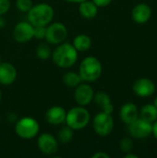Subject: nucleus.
I'll list each match as a JSON object with an SVG mask.
<instances>
[{"label":"nucleus","instance_id":"1","mask_svg":"<svg viewBox=\"0 0 157 158\" xmlns=\"http://www.w3.org/2000/svg\"><path fill=\"white\" fill-rule=\"evenodd\" d=\"M51 58L56 66L60 69L72 68L78 61L79 52L75 49L72 44L64 42L56 45L52 50Z\"/></svg>","mask_w":157,"mask_h":158},{"label":"nucleus","instance_id":"2","mask_svg":"<svg viewBox=\"0 0 157 158\" xmlns=\"http://www.w3.org/2000/svg\"><path fill=\"white\" fill-rule=\"evenodd\" d=\"M54 17V7L51 5L43 2L33 5L27 12V20L34 27L47 26L53 21Z\"/></svg>","mask_w":157,"mask_h":158},{"label":"nucleus","instance_id":"3","mask_svg":"<svg viewBox=\"0 0 157 158\" xmlns=\"http://www.w3.org/2000/svg\"><path fill=\"white\" fill-rule=\"evenodd\" d=\"M78 73L83 82H94L100 79L103 73V65L97 57L89 56L81 61Z\"/></svg>","mask_w":157,"mask_h":158},{"label":"nucleus","instance_id":"4","mask_svg":"<svg viewBox=\"0 0 157 158\" xmlns=\"http://www.w3.org/2000/svg\"><path fill=\"white\" fill-rule=\"evenodd\" d=\"M91 121V114L89 110L82 106L70 108L67 112L65 124L74 131L85 129Z\"/></svg>","mask_w":157,"mask_h":158},{"label":"nucleus","instance_id":"5","mask_svg":"<svg viewBox=\"0 0 157 158\" xmlns=\"http://www.w3.org/2000/svg\"><path fill=\"white\" fill-rule=\"evenodd\" d=\"M15 132L22 140H32L40 132V124L31 117H23L16 121Z\"/></svg>","mask_w":157,"mask_h":158},{"label":"nucleus","instance_id":"6","mask_svg":"<svg viewBox=\"0 0 157 158\" xmlns=\"http://www.w3.org/2000/svg\"><path fill=\"white\" fill-rule=\"evenodd\" d=\"M92 126L95 134L100 137L109 136L114 130L115 121L112 114L105 113L104 111L98 112L93 118Z\"/></svg>","mask_w":157,"mask_h":158},{"label":"nucleus","instance_id":"7","mask_svg":"<svg viewBox=\"0 0 157 158\" xmlns=\"http://www.w3.org/2000/svg\"><path fill=\"white\" fill-rule=\"evenodd\" d=\"M68 35L67 26L59 21L51 22L46 26L45 41L52 45H57L66 42Z\"/></svg>","mask_w":157,"mask_h":158},{"label":"nucleus","instance_id":"8","mask_svg":"<svg viewBox=\"0 0 157 158\" xmlns=\"http://www.w3.org/2000/svg\"><path fill=\"white\" fill-rule=\"evenodd\" d=\"M127 126H128V133L132 139L143 140L152 135L153 123L148 122L141 118L140 117L132 123Z\"/></svg>","mask_w":157,"mask_h":158},{"label":"nucleus","instance_id":"9","mask_svg":"<svg viewBox=\"0 0 157 158\" xmlns=\"http://www.w3.org/2000/svg\"><path fill=\"white\" fill-rule=\"evenodd\" d=\"M37 147L44 156H55L59 149V143L56 136L49 132H43L37 138Z\"/></svg>","mask_w":157,"mask_h":158},{"label":"nucleus","instance_id":"10","mask_svg":"<svg viewBox=\"0 0 157 158\" xmlns=\"http://www.w3.org/2000/svg\"><path fill=\"white\" fill-rule=\"evenodd\" d=\"M34 35V26L31 25L28 20L18 22L13 30L12 36L13 39L19 44H26L33 39Z\"/></svg>","mask_w":157,"mask_h":158},{"label":"nucleus","instance_id":"11","mask_svg":"<svg viewBox=\"0 0 157 158\" xmlns=\"http://www.w3.org/2000/svg\"><path fill=\"white\" fill-rule=\"evenodd\" d=\"M74 100L78 106H87L93 101L94 90L88 82H81L76 88H74Z\"/></svg>","mask_w":157,"mask_h":158},{"label":"nucleus","instance_id":"12","mask_svg":"<svg viewBox=\"0 0 157 158\" xmlns=\"http://www.w3.org/2000/svg\"><path fill=\"white\" fill-rule=\"evenodd\" d=\"M135 95L141 98H147L152 96L156 91V83L146 77L137 79L132 86Z\"/></svg>","mask_w":157,"mask_h":158},{"label":"nucleus","instance_id":"13","mask_svg":"<svg viewBox=\"0 0 157 158\" xmlns=\"http://www.w3.org/2000/svg\"><path fill=\"white\" fill-rule=\"evenodd\" d=\"M153 15L151 6L146 3H138L135 5L131 10V18L133 21L137 24L143 25L147 23Z\"/></svg>","mask_w":157,"mask_h":158},{"label":"nucleus","instance_id":"14","mask_svg":"<svg viewBox=\"0 0 157 158\" xmlns=\"http://www.w3.org/2000/svg\"><path fill=\"white\" fill-rule=\"evenodd\" d=\"M67 111L61 106H53L49 107L44 115L45 120L48 124L54 126H59L65 124Z\"/></svg>","mask_w":157,"mask_h":158},{"label":"nucleus","instance_id":"15","mask_svg":"<svg viewBox=\"0 0 157 158\" xmlns=\"http://www.w3.org/2000/svg\"><path fill=\"white\" fill-rule=\"evenodd\" d=\"M18 72L16 67L10 62L0 63V84L3 86H9L17 80Z\"/></svg>","mask_w":157,"mask_h":158},{"label":"nucleus","instance_id":"16","mask_svg":"<svg viewBox=\"0 0 157 158\" xmlns=\"http://www.w3.org/2000/svg\"><path fill=\"white\" fill-rule=\"evenodd\" d=\"M119 118L120 120L126 125L132 123L139 118L138 106L132 102H127L123 104L119 109Z\"/></svg>","mask_w":157,"mask_h":158},{"label":"nucleus","instance_id":"17","mask_svg":"<svg viewBox=\"0 0 157 158\" xmlns=\"http://www.w3.org/2000/svg\"><path fill=\"white\" fill-rule=\"evenodd\" d=\"M93 102H94V104L101 109V111L108 114H112L114 112V106L112 104L111 97L105 92L100 91L95 93Z\"/></svg>","mask_w":157,"mask_h":158},{"label":"nucleus","instance_id":"18","mask_svg":"<svg viewBox=\"0 0 157 158\" xmlns=\"http://www.w3.org/2000/svg\"><path fill=\"white\" fill-rule=\"evenodd\" d=\"M99 7L92 1L85 0L79 4L78 11L81 18L85 19H93L98 15Z\"/></svg>","mask_w":157,"mask_h":158},{"label":"nucleus","instance_id":"19","mask_svg":"<svg viewBox=\"0 0 157 158\" xmlns=\"http://www.w3.org/2000/svg\"><path fill=\"white\" fill-rule=\"evenodd\" d=\"M71 44L78 52H86L92 47V39L89 35L81 33L74 37Z\"/></svg>","mask_w":157,"mask_h":158},{"label":"nucleus","instance_id":"20","mask_svg":"<svg viewBox=\"0 0 157 158\" xmlns=\"http://www.w3.org/2000/svg\"><path fill=\"white\" fill-rule=\"evenodd\" d=\"M139 117L148 122L154 123L157 119V108L154 104H146L139 110Z\"/></svg>","mask_w":157,"mask_h":158},{"label":"nucleus","instance_id":"21","mask_svg":"<svg viewBox=\"0 0 157 158\" xmlns=\"http://www.w3.org/2000/svg\"><path fill=\"white\" fill-rule=\"evenodd\" d=\"M62 81L65 84V86L68 88H76L81 82H82L80 74L72 70L64 73L62 77Z\"/></svg>","mask_w":157,"mask_h":158},{"label":"nucleus","instance_id":"22","mask_svg":"<svg viewBox=\"0 0 157 158\" xmlns=\"http://www.w3.org/2000/svg\"><path fill=\"white\" fill-rule=\"evenodd\" d=\"M73 136H74V131L66 125L65 127H62L58 131L56 139L59 144H68L72 141Z\"/></svg>","mask_w":157,"mask_h":158},{"label":"nucleus","instance_id":"23","mask_svg":"<svg viewBox=\"0 0 157 158\" xmlns=\"http://www.w3.org/2000/svg\"><path fill=\"white\" fill-rule=\"evenodd\" d=\"M36 56L41 60H47L51 57L52 55V49L50 44L46 43H40L35 50Z\"/></svg>","mask_w":157,"mask_h":158},{"label":"nucleus","instance_id":"24","mask_svg":"<svg viewBox=\"0 0 157 158\" xmlns=\"http://www.w3.org/2000/svg\"><path fill=\"white\" fill-rule=\"evenodd\" d=\"M119 148L121 150L122 153L127 154L130 152H132L133 148H134V143L131 137H124L119 141Z\"/></svg>","mask_w":157,"mask_h":158},{"label":"nucleus","instance_id":"25","mask_svg":"<svg viewBox=\"0 0 157 158\" xmlns=\"http://www.w3.org/2000/svg\"><path fill=\"white\" fill-rule=\"evenodd\" d=\"M33 6L32 0H16V6L21 13H27Z\"/></svg>","mask_w":157,"mask_h":158},{"label":"nucleus","instance_id":"26","mask_svg":"<svg viewBox=\"0 0 157 158\" xmlns=\"http://www.w3.org/2000/svg\"><path fill=\"white\" fill-rule=\"evenodd\" d=\"M46 26H37L34 27V35L33 38L37 40H43L45 38Z\"/></svg>","mask_w":157,"mask_h":158},{"label":"nucleus","instance_id":"27","mask_svg":"<svg viewBox=\"0 0 157 158\" xmlns=\"http://www.w3.org/2000/svg\"><path fill=\"white\" fill-rule=\"evenodd\" d=\"M11 6L10 0H0V16L6 15Z\"/></svg>","mask_w":157,"mask_h":158},{"label":"nucleus","instance_id":"28","mask_svg":"<svg viewBox=\"0 0 157 158\" xmlns=\"http://www.w3.org/2000/svg\"><path fill=\"white\" fill-rule=\"evenodd\" d=\"M98 7H106L108 6L113 0H92Z\"/></svg>","mask_w":157,"mask_h":158},{"label":"nucleus","instance_id":"29","mask_svg":"<svg viewBox=\"0 0 157 158\" xmlns=\"http://www.w3.org/2000/svg\"><path fill=\"white\" fill-rule=\"evenodd\" d=\"M92 158H110V155L104 151H98L92 156Z\"/></svg>","mask_w":157,"mask_h":158},{"label":"nucleus","instance_id":"30","mask_svg":"<svg viewBox=\"0 0 157 158\" xmlns=\"http://www.w3.org/2000/svg\"><path fill=\"white\" fill-rule=\"evenodd\" d=\"M152 134L155 137V139L157 141V119L153 123V131H152Z\"/></svg>","mask_w":157,"mask_h":158},{"label":"nucleus","instance_id":"31","mask_svg":"<svg viewBox=\"0 0 157 158\" xmlns=\"http://www.w3.org/2000/svg\"><path fill=\"white\" fill-rule=\"evenodd\" d=\"M124 158H139V156L132 154V152H130V153H127L124 155Z\"/></svg>","mask_w":157,"mask_h":158},{"label":"nucleus","instance_id":"32","mask_svg":"<svg viewBox=\"0 0 157 158\" xmlns=\"http://www.w3.org/2000/svg\"><path fill=\"white\" fill-rule=\"evenodd\" d=\"M6 26V19L3 16H0V29L4 28Z\"/></svg>","mask_w":157,"mask_h":158},{"label":"nucleus","instance_id":"33","mask_svg":"<svg viewBox=\"0 0 157 158\" xmlns=\"http://www.w3.org/2000/svg\"><path fill=\"white\" fill-rule=\"evenodd\" d=\"M67 3H70V4H80L81 3L82 1H85V0H63Z\"/></svg>","mask_w":157,"mask_h":158},{"label":"nucleus","instance_id":"34","mask_svg":"<svg viewBox=\"0 0 157 158\" xmlns=\"http://www.w3.org/2000/svg\"><path fill=\"white\" fill-rule=\"evenodd\" d=\"M153 104H154V106H155L157 108V96L155 98V100H154V103H153Z\"/></svg>","mask_w":157,"mask_h":158},{"label":"nucleus","instance_id":"35","mask_svg":"<svg viewBox=\"0 0 157 158\" xmlns=\"http://www.w3.org/2000/svg\"><path fill=\"white\" fill-rule=\"evenodd\" d=\"M1 101H2V92L0 90V104H1Z\"/></svg>","mask_w":157,"mask_h":158},{"label":"nucleus","instance_id":"36","mask_svg":"<svg viewBox=\"0 0 157 158\" xmlns=\"http://www.w3.org/2000/svg\"><path fill=\"white\" fill-rule=\"evenodd\" d=\"M1 62H2V57L0 56V63H1Z\"/></svg>","mask_w":157,"mask_h":158},{"label":"nucleus","instance_id":"37","mask_svg":"<svg viewBox=\"0 0 157 158\" xmlns=\"http://www.w3.org/2000/svg\"><path fill=\"white\" fill-rule=\"evenodd\" d=\"M156 90H157V82H156Z\"/></svg>","mask_w":157,"mask_h":158}]
</instances>
